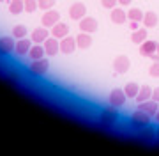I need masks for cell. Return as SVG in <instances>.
Listing matches in <instances>:
<instances>
[{"instance_id":"6da1fadb","label":"cell","mask_w":159,"mask_h":156,"mask_svg":"<svg viewBox=\"0 0 159 156\" xmlns=\"http://www.w3.org/2000/svg\"><path fill=\"white\" fill-rule=\"evenodd\" d=\"M113 108L115 106L110 105L108 108H104L101 112V116H99V126L104 128V130H110L111 126H115V122H117V119H119V114H117Z\"/></svg>"},{"instance_id":"7a4b0ae2","label":"cell","mask_w":159,"mask_h":156,"mask_svg":"<svg viewBox=\"0 0 159 156\" xmlns=\"http://www.w3.org/2000/svg\"><path fill=\"white\" fill-rule=\"evenodd\" d=\"M50 69V62H48V59H39V60H32L29 64V71L32 73L34 76H44Z\"/></svg>"},{"instance_id":"3957f363","label":"cell","mask_w":159,"mask_h":156,"mask_svg":"<svg viewBox=\"0 0 159 156\" xmlns=\"http://www.w3.org/2000/svg\"><path fill=\"white\" fill-rule=\"evenodd\" d=\"M150 119H152V117L147 116L143 110L138 108L136 112H133V116H131V124L134 128H147L148 124H150Z\"/></svg>"},{"instance_id":"277c9868","label":"cell","mask_w":159,"mask_h":156,"mask_svg":"<svg viewBox=\"0 0 159 156\" xmlns=\"http://www.w3.org/2000/svg\"><path fill=\"white\" fill-rule=\"evenodd\" d=\"M129 68H131L129 57H125V55H119V57H115V60H113V71L117 73V75H124V73H127Z\"/></svg>"},{"instance_id":"5b68a950","label":"cell","mask_w":159,"mask_h":156,"mask_svg":"<svg viewBox=\"0 0 159 156\" xmlns=\"http://www.w3.org/2000/svg\"><path fill=\"white\" fill-rule=\"evenodd\" d=\"M80 30L81 32H89V34H94L97 29H99V23H97L96 18L92 16H83L81 20H80Z\"/></svg>"},{"instance_id":"8992f818","label":"cell","mask_w":159,"mask_h":156,"mask_svg":"<svg viewBox=\"0 0 159 156\" xmlns=\"http://www.w3.org/2000/svg\"><path fill=\"white\" fill-rule=\"evenodd\" d=\"M43 27H46V29H51L53 25H57L58 21H60V12L55 11V9H48V11H44V14H43Z\"/></svg>"},{"instance_id":"52a82bcc","label":"cell","mask_w":159,"mask_h":156,"mask_svg":"<svg viewBox=\"0 0 159 156\" xmlns=\"http://www.w3.org/2000/svg\"><path fill=\"white\" fill-rule=\"evenodd\" d=\"M83 16H87V7L83 2H74L73 6L69 7V18L71 20H76L80 21Z\"/></svg>"},{"instance_id":"ba28073f","label":"cell","mask_w":159,"mask_h":156,"mask_svg":"<svg viewBox=\"0 0 159 156\" xmlns=\"http://www.w3.org/2000/svg\"><path fill=\"white\" fill-rule=\"evenodd\" d=\"M34 45L32 39H27V37H21V39H16V46H14V53L23 57V55H29L30 48Z\"/></svg>"},{"instance_id":"9c48e42d","label":"cell","mask_w":159,"mask_h":156,"mask_svg":"<svg viewBox=\"0 0 159 156\" xmlns=\"http://www.w3.org/2000/svg\"><path fill=\"white\" fill-rule=\"evenodd\" d=\"M43 46H44V52L46 55H50V57H55L58 52H60V41L57 39V37H48V39L43 43Z\"/></svg>"},{"instance_id":"30bf717a","label":"cell","mask_w":159,"mask_h":156,"mask_svg":"<svg viewBox=\"0 0 159 156\" xmlns=\"http://www.w3.org/2000/svg\"><path fill=\"white\" fill-rule=\"evenodd\" d=\"M125 99H127V96H125L124 89H113L108 96V101L111 106H122L125 103Z\"/></svg>"},{"instance_id":"8fae6325","label":"cell","mask_w":159,"mask_h":156,"mask_svg":"<svg viewBox=\"0 0 159 156\" xmlns=\"http://www.w3.org/2000/svg\"><path fill=\"white\" fill-rule=\"evenodd\" d=\"M78 48V45H76V37H71V35H66V37H62L60 39V52L66 53V55H71V53H74V50Z\"/></svg>"},{"instance_id":"7c38bea8","label":"cell","mask_w":159,"mask_h":156,"mask_svg":"<svg viewBox=\"0 0 159 156\" xmlns=\"http://www.w3.org/2000/svg\"><path fill=\"white\" fill-rule=\"evenodd\" d=\"M14 46H16V37H0V55H9V53L14 52Z\"/></svg>"},{"instance_id":"4fadbf2b","label":"cell","mask_w":159,"mask_h":156,"mask_svg":"<svg viewBox=\"0 0 159 156\" xmlns=\"http://www.w3.org/2000/svg\"><path fill=\"white\" fill-rule=\"evenodd\" d=\"M138 108L143 110L147 116L154 117L156 114H157V110H159V103H157V101H154V99L150 98V99H147V101H142V103H138Z\"/></svg>"},{"instance_id":"5bb4252c","label":"cell","mask_w":159,"mask_h":156,"mask_svg":"<svg viewBox=\"0 0 159 156\" xmlns=\"http://www.w3.org/2000/svg\"><path fill=\"white\" fill-rule=\"evenodd\" d=\"M51 35V32L46 27H39V29L32 30V35H30V39L34 41V43H39V45H43L48 37Z\"/></svg>"},{"instance_id":"9a60e30c","label":"cell","mask_w":159,"mask_h":156,"mask_svg":"<svg viewBox=\"0 0 159 156\" xmlns=\"http://www.w3.org/2000/svg\"><path fill=\"white\" fill-rule=\"evenodd\" d=\"M110 20H111L115 25H124L125 20H127V12H125L122 7H113V9H111V14H110Z\"/></svg>"},{"instance_id":"2e32d148","label":"cell","mask_w":159,"mask_h":156,"mask_svg":"<svg viewBox=\"0 0 159 156\" xmlns=\"http://www.w3.org/2000/svg\"><path fill=\"white\" fill-rule=\"evenodd\" d=\"M76 45H78L80 50H89L92 46V35L89 32H81L80 30V34L76 35Z\"/></svg>"},{"instance_id":"e0dca14e","label":"cell","mask_w":159,"mask_h":156,"mask_svg":"<svg viewBox=\"0 0 159 156\" xmlns=\"http://www.w3.org/2000/svg\"><path fill=\"white\" fill-rule=\"evenodd\" d=\"M51 35L57 37V39H62L66 35H69V25L64 23V21H58L57 25L51 27Z\"/></svg>"},{"instance_id":"ac0fdd59","label":"cell","mask_w":159,"mask_h":156,"mask_svg":"<svg viewBox=\"0 0 159 156\" xmlns=\"http://www.w3.org/2000/svg\"><path fill=\"white\" fill-rule=\"evenodd\" d=\"M156 50H157V43L152 39L143 41L142 45H140V53H142L143 57H150L152 53H156Z\"/></svg>"},{"instance_id":"d6986e66","label":"cell","mask_w":159,"mask_h":156,"mask_svg":"<svg viewBox=\"0 0 159 156\" xmlns=\"http://www.w3.org/2000/svg\"><path fill=\"white\" fill-rule=\"evenodd\" d=\"M148 39V32H147V27H140V29L133 30V34H131V41L134 43V45H142L143 41Z\"/></svg>"},{"instance_id":"ffe728a7","label":"cell","mask_w":159,"mask_h":156,"mask_svg":"<svg viewBox=\"0 0 159 156\" xmlns=\"http://www.w3.org/2000/svg\"><path fill=\"white\" fill-rule=\"evenodd\" d=\"M44 55H46L44 46H43V45H39V43H34V45H32V48H30V52H29L30 60H39V59H43Z\"/></svg>"},{"instance_id":"44dd1931","label":"cell","mask_w":159,"mask_h":156,"mask_svg":"<svg viewBox=\"0 0 159 156\" xmlns=\"http://www.w3.org/2000/svg\"><path fill=\"white\" fill-rule=\"evenodd\" d=\"M157 21H159V18H157V14H156L154 11H147L145 14H143V20H142L143 27L152 29V27H156V25H157Z\"/></svg>"},{"instance_id":"7402d4cb","label":"cell","mask_w":159,"mask_h":156,"mask_svg":"<svg viewBox=\"0 0 159 156\" xmlns=\"http://www.w3.org/2000/svg\"><path fill=\"white\" fill-rule=\"evenodd\" d=\"M150 98H152V87H148V85H142L134 99H136L138 103H142V101H147V99H150Z\"/></svg>"},{"instance_id":"603a6c76","label":"cell","mask_w":159,"mask_h":156,"mask_svg":"<svg viewBox=\"0 0 159 156\" xmlns=\"http://www.w3.org/2000/svg\"><path fill=\"white\" fill-rule=\"evenodd\" d=\"M23 11H25L23 0H11V2H9V12H11V14H21Z\"/></svg>"},{"instance_id":"cb8c5ba5","label":"cell","mask_w":159,"mask_h":156,"mask_svg":"<svg viewBox=\"0 0 159 156\" xmlns=\"http://www.w3.org/2000/svg\"><path fill=\"white\" fill-rule=\"evenodd\" d=\"M138 91H140V85H138L136 82H129V83H125L124 87V92L127 98H136Z\"/></svg>"},{"instance_id":"d4e9b609","label":"cell","mask_w":159,"mask_h":156,"mask_svg":"<svg viewBox=\"0 0 159 156\" xmlns=\"http://www.w3.org/2000/svg\"><path fill=\"white\" fill-rule=\"evenodd\" d=\"M143 14H145V12H143L142 9L133 7V9H129V11H127V20H131V21H142Z\"/></svg>"},{"instance_id":"484cf974","label":"cell","mask_w":159,"mask_h":156,"mask_svg":"<svg viewBox=\"0 0 159 156\" xmlns=\"http://www.w3.org/2000/svg\"><path fill=\"white\" fill-rule=\"evenodd\" d=\"M29 35V30L25 25H16L14 29H12V37H16V39H21V37H27Z\"/></svg>"},{"instance_id":"4316f807","label":"cell","mask_w":159,"mask_h":156,"mask_svg":"<svg viewBox=\"0 0 159 156\" xmlns=\"http://www.w3.org/2000/svg\"><path fill=\"white\" fill-rule=\"evenodd\" d=\"M55 4H57V0H37V6H39V9H43V11L53 9Z\"/></svg>"},{"instance_id":"83f0119b","label":"cell","mask_w":159,"mask_h":156,"mask_svg":"<svg viewBox=\"0 0 159 156\" xmlns=\"http://www.w3.org/2000/svg\"><path fill=\"white\" fill-rule=\"evenodd\" d=\"M23 4H25V11L27 12H35L37 9H39L37 0H23Z\"/></svg>"},{"instance_id":"f1b7e54d","label":"cell","mask_w":159,"mask_h":156,"mask_svg":"<svg viewBox=\"0 0 159 156\" xmlns=\"http://www.w3.org/2000/svg\"><path fill=\"white\" fill-rule=\"evenodd\" d=\"M148 75L152 76V78H159V60H154L150 64V68H148Z\"/></svg>"},{"instance_id":"f546056e","label":"cell","mask_w":159,"mask_h":156,"mask_svg":"<svg viewBox=\"0 0 159 156\" xmlns=\"http://www.w3.org/2000/svg\"><path fill=\"white\" fill-rule=\"evenodd\" d=\"M117 4H119V0H101V6L106 7V9H110V11H111Z\"/></svg>"},{"instance_id":"4dcf8cb0","label":"cell","mask_w":159,"mask_h":156,"mask_svg":"<svg viewBox=\"0 0 159 156\" xmlns=\"http://www.w3.org/2000/svg\"><path fill=\"white\" fill-rule=\"evenodd\" d=\"M152 99L159 103V87H156V89H152Z\"/></svg>"},{"instance_id":"1f68e13d","label":"cell","mask_w":159,"mask_h":156,"mask_svg":"<svg viewBox=\"0 0 159 156\" xmlns=\"http://www.w3.org/2000/svg\"><path fill=\"white\" fill-rule=\"evenodd\" d=\"M129 27L133 30H136V29H140V21H129Z\"/></svg>"},{"instance_id":"d6a6232c","label":"cell","mask_w":159,"mask_h":156,"mask_svg":"<svg viewBox=\"0 0 159 156\" xmlns=\"http://www.w3.org/2000/svg\"><path fill=\"white\" fill-rule=\"evenodd\" d=\"M131 2H133V0H119V4H120V6H129V4H131Z\"/></svg>"},{"instance_id":"836d02e7","label":"cell","mask_w":159,"mask_h":156,"mask_svg":"<svg viewBox=\"0 0 159 156\" xmlns=\"http://www.w3.org/2000/svg\"><path fill=\"white\" fill-rule=\"evenodd\" d=\"M154 119H156V122H157V124H159V110H157V114L154 116Z\"/></svg>"},{"instance_id":"e575fe53","label":"cell","mask_w":159,"mask_h":156,"mask_svg":"<svg viewBox=\"0 0 159 156\" xmlns=\"http://www.w3.org/2000/svg\"><path fill=\"white\" fill-rule=\"evenodd\" d=\"M156 53H157V55H159V43H157V50H156Z\"/></svg>"},{"instance_id":"d590c367","label":"cell","mask_w":159,"mask_h":156,"mask_svg":"<svg viewBox=\"0 0 159 156\" xmlns=\"http://www.w3.org/2000/svg\"><path fill=\"white\" fill-rule=\"evenodd\" d=\"M157 139H159V130H157Z\"/></svg>"},{"instance_id":"8d00e7d4","label":"cell","mask_w":159,"mask_h":156,"mask_svg":"<svg viewBox=\"0 0 159 156\" xmlns=\"http://www.w3.org/2000/svg\"><path fill=\"white\" fill-rule=\"evenodd\" d=\"M0 2H6V0H0Z\"/></svg>"}]
</instances>
